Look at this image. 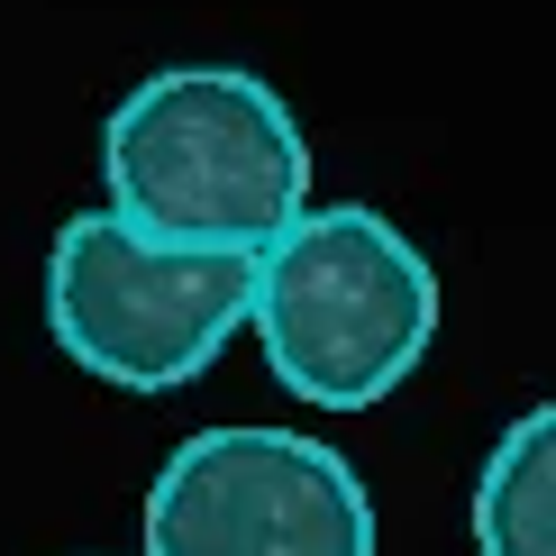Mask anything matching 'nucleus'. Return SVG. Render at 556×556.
Wrapping results in <instances>:
<instances>
[{
    "instance_id": "obj_2",
    "label": "nucleus",
    "mask_w": 556,
    "mask_h": 556,
    "mask_svg": "<svg viewBox=\"0 0 556 556\" xmlns=\"http://www.w3.org/2000/svg\"><path fill=\"white\" fill-rule=\"evenodd\" d=\"M256 329L274 383L319 410H375L438 338V274L383 211L311 201L256 256Z\"/></svg>"
},
{
    "instance_id": "obj_5",
    "label": "nucleus",
    "mask_w": 556,
    "mask_h": 556,
    "mask_svg": "<svg viewBox=\"0 0 556 556\" xmlns=\"http://www.w3.org/2000/svg\"><path fill=\"white\" fill-rule=\"evenodd\" d=\"M475 556H556V402L520 410L483 456Z\"/></svg>"
},
{
    "instance_id": "obj_4",
    "label": "nucleus",
    "mask_w": 556,
    "mask_h": 556,
    "mask_svg": "<svg viewBox=\"0 0 556 556\" xmlns=\"http://www.w3.org/2000/svg\"><path fill=\"white\" fill-rule=\"evenodd\" d=\"M147 556H375V502L301 429H201L147 483Z\"/></svg>"
},
{
    "instance_id": "obj_1",
    "label": "nucleus",
    "mask_w": 556,
    "mask_h": 556,
    "mask_svg": "<svg viewBox=\"0 0 556 556\" xmlns=\"http://www.w3.org/2000/svg\"><path fill=\"white\" fill-rule=\"evenodd\" d=\"M101 182L110 219H128L155 247L265 256L311 211V147L274 83L238 64H174L110 110Z\"/></svg>"
},
{
    "instance_id": "obj_3",
    "label": "nucleus",
    "mask_w": 556,
    "mask_h": 556,
    "mask_svg": "<svg viewBox=\"0 0 556 556\" xmlns=\"http://www.w3.org/2000/svg\"><path fill=\"white\" fill-rule=\"evenodd\" d=\"M256 311V256L238 247H155L128 219L83 211L46 256V329L83 375L119 392H174Z\"/></svg>"
}]
</instances>
